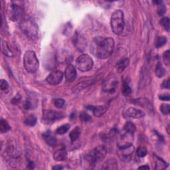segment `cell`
Here are the masks:
<instances>
[{
  "mask_svg": "<svg viewBox=\"0 0 170 170\" xmlns=\"http://www.w3.org/2000/svg\"><path fill=\"white\" fill-rule=\"evenodd\" d=\"M1 49L2 53L9 57H12L13 56V53L12 50L10 48V46L5 41H2L1 43Z\"/></svg>",
  "mask_w": 170,
  "mask_h": 170,
  "instance_id": "obj_20",
  "label": "cell"
},
{
  "mask_svg": "<svg viewBox=\"0 0 170 170\" xmlns=\"http://www.w3.org/2000/svg\"><path fill=\"white\" fill-rule=\"evenodd\" d=\"M169 54H170L169 50H166V51L163 53V58L164 63L167 66H169V63H170Z\"/></svg>",
  "mask_w": 170,
  "mask_h": 170,
  "instance_id": "obj_38",
  "label": "cell"
},
{
  "mask_svg": "<svg viewBox=\"0 0 170 170\" xmlns=\"http://www.w3.org/2000/svg\"><path fill=\"white\" fill-rule=\"evenodd\" d=\"M93 60L89 55L82 54L78 57L76 60V67L81 72H87L93 67Z\"/></svg>",
  "mask_w": 170,
  "mask_h": 170,
  "instance_id": "obj_6",
  "label": "cell"
},
{
  "mask_svg": "<svg viewBox=\"0 0 170 170\" xmlns=\"http://www.w3.org/2000/svg\"><path fill=\"white\" fill-rule=\"evenodd\" d=\"M69 128H70V125L67 124L62 125L57 128L56 132L59 135H63L65 134L67 132H68V130H69Z\"/></svg>",
  "mask_w": 170,
  "mask_h": 170,
  "instance_id": "obj_33",
  "label": "cell"
},
{
  "mask_svg": "<svg viewBox=\"0 0 170 170\" xmlns=\"http://www.w3.org/2000/svg\"><path fill=\"white\" fill-rule=\"evenodd\" d=\"M63 168L61 165H55V166L53 167V169H62Z\"/></svg>",
  "mask_w": 170,
  "mask_h": 170,
  "instance_id": "obj_45",
  "label": "cell"
},
{
  "mask_svg": "<svg viewBox=\"0 0 170 170\" xmlns=\"http://www.w3.org/2000/svg\"><path fill=\"white\" fill-rule=\"evenodd\" d=\"M73 44L79 51L83 52L87 47V41L82 34L76 33L73 38Z\"/></svg>",
  "mask_w": 170,
  "mask_h": 170,
  "instance_id": "obj_8",
  "label": "cell"
},
{
  "mask_svg": "<svg viewBox=\"0 0 170 170\" xmlns=\"http://www.w3.org/2000/svg\"><path fill=\"white\" fill-rule=\"evenodd\" d=\"M124 115L126 118L137 119L144 117L145 113L140 109H137L135 108H128L124 112Z\"/></svg>",
  "mask_w": 170,
  "mask_h": 170,
  "instance_id": "obj_13",
  "label": "cell"
},
{
  "mask_svg": "<svg viewBox=\"0 0 170 170\" xmlns=\"http://www.w3.org/2000/svg\"><path fill=\"white\" fill-rule=\"evenodd\" d=\"M155 72L156 76L159 78H162L165 75L166 71H165V68L163 67L162 65L161 64L160 62H158L157 63V65H156L155 68Z\"/></svg>",
  "mask_w": 170,
  "mask_h": 170,
  "instance_id": "obj_24",
  "label": "cell"
},
{
  "mask_svg": "<svg viewBox=\"0 0 170 170\" xmlns=\"http://www.w3.org/2000/svg\"><path fill=\"white\" fill-rule=\"evenodd\" d=\"M20 26L23 33L28 39L35 40L38 37V25L32 18L29 17L23 18L21 20Z\"/></svg>",
  "mask_w": 170,
  "mask_h": 170,
  "instance_id": "obj_2",
  "label": "cell"
},
{
  "mask_svg": "<svg viewBox=\"0 0 170 170\" xmlns=\"http://www.w3.org/2000/svg\"><path fill=\"white\" fill-rule=\"evenodd\" d=\"M167 132H168V134H169V125H168L167 127Z\"/></svg>",
  "mask_w": 170,
  "mask_h": 170,
  "instance_id": "obj_46",
  "label": "cell"
},
{
  "mask_svg": "<svg viewBox=\"0 0 170 170\" xmlns=\"http://www.w3.org/2000/svg\"><path fill=\"white\" fill-rule=\"evenodd\" d=\"M54 104L55 107L58 108H62L64 106L65 104V100L62 98H59L56 99L54 100Z\"/></svg>",
  "mask_w": 170,
  "mask_h": 170,
  "instance_id": "obj_37",
  "label": "cell"
},
{
  "mask_svg": "<svg viewBox=\"0 0 170 170\" xmlns=\"http://www.w3.org/2000/svg\"><path fill=\"white\" fill-rule=\"evenodd\" d=\"M160 24L163 27V28L168 32L169 31V17H165L160 20Z\"/></svg>",
  "mask_w": 170,
  "mask_h": 170,
  "instance_id": "obj_31",
  "label": "cell"
},
{
  "mask_svg": "<svg viewBox=\"0 0 170 170\" xmlns=\"http://www.w3.org/2000/svg\"><path fill=\"white\" fill-rule=\"evenodd\" d=\"M167 43V38L165 36H159L155 40V46L156 48H160L162 46L166 44Z\"/></svg>",
  "mask_w": 170,
  "mask_h": 170,
  "instance_id": "obj_29",
  "label": "cell"
},
{
  "mask_svg": "<svg viewBox=\"0 0 170 170\" xmlns=\"http://www.w3.org/2000/svg\"><path fill=\"white\" fill-rule=\"evenodd\" d=\"M32 106H33V104L31 103V101H29V100H26L25 102V103H24V107L25 109H26V110H29V109L32 108Z\"/></svg>",
  "mask_w": 170,
  "mask_h": 170,
  "instance_id": "obj_43",
  "label": "cell"
},
{
  "mask_svg": "<svg viewBox=\"0 0 170 170\" xmlns=\"http://www.w3.org/2000/svg\"><path fill=\"white\" fill-rule=\"evenodd\" d=\"M138 169H150V167L148 166V165H143V166H140L138 168Z\"/></svg>",
  "mask_w": 170,
  "mask_h": 170,
  "instance_id": "obj_44",
  "label": "cell"
},
{
  "mask_svg": "<svg viewBox=\"0 0 170 170\" xmlns=\"http://www.w3.org/2000/svg\"><path fill=\"white\" fill-rule=\"evenodd\" d=\"M24 14V8L17 4L13 3L10 6V10L9 11V16L10 20L13 21H17L23 19Z\"/></svg>",
  "mask_w": 170,
  "mask_h": 170,
  "instance_id": "obj_7",
  "label": "cell"
},
{
  "mask_svg": "<svg viewBox=\"0 0 170 170\" xmlns=\"http://www.w3.org/2000/svg\"><path fill=\"white\" fill-rule=\"evenodd\" d=\"M9 88H10V86H9L8 82L6 80L2 79L1 81H0V89H1V90L3 93H7L9 92Z\"/></svg>",
  "mask_w": 170,
  "mask_h": 170,
  "instance_id": "obj_34",
  "label": "cell"
},
{
  "mask_svg": "<svg viewBox=\"0 0 170 170\" xmlns=\"http://www.w3.org/2000/svg\"><path fill=\"white\" fill-rule=\"evenodd\" d=\"M110 25L114 34H121L124 29V15L122 10H118L114 11L110 19Z\"/></svg>",
  "mask_w": 170,
  "mask_h": 170,
  "instance_id": "obj_3",
  "label": "cell"
},
{
  "mask_svg": "<svg viewBox=\"0 0 170 170\" xmlns=\"http://www.w3.org/2000/svg\"><path fill=\"white\" fill-rule=\"evenodd\" d=\"M135 150L134 146L132 144L128 143L119 147L120 156L123 159H128Z\"/></svg>",
  "mask_w": 170,
  "mask_h": 170,
  "instance_id": "obj_12",
  "label": "cell"
},
{
  "mask_svg": "<svg viewBox=\"0 0 170 170\" xmlns=\"http://www.w3.org/2000/svg\"><path fill=\"white\" fill-rule=\"evenodd\" d=\"M161 86H162V89H169V79H167L164 80L162 83V85H161Z\"/></svg>",
  "mask_w": 170,
  "mask_h": 170,
  "instance_id": "obj_40",
  "label": "cell"
},
{
  "mask_svg": "<svg viewBox=\"0 0 170 170\" xmlns=\"http://www.w3.org/2000/svg\"><path fill=\"white\" fill-rule=\"evenodd\" d=\"M107 154V148L104 145H100L92 150L86 155V160L91 165H95L96 163L104 159Z\"/></svg>",
  "mask_w": 170,
  "mask_h": 170,
  "instance_id": "obj_4",
  "label": "cell"
},
{
  "mask_svg": "<svg viewBox=\"0 0 170 170\" xmlns=\"http://www.w3.org/2000/svg\"><path fill=\"white\" fill-rule=\"evenodd\" d=\"M77 72L75 67L72 65H68L65 68V76L67 82H72L76 79Z\"/></svg>",
  "mask_w": 170,
  "mask_h": 170,
  "instance_id": "obj_14",
  "label": "cell"
},
{
  "mask_svg": "<svg viewBox=\"0 0 170 170\" xmlns=\"http://www.w3.org/2000/svg\"><path fill=\"white\" fill-rule=\"evenodd\" d=\"M64 117V114L61 112L54 111V110H45L43 114V118L45 121L53 122L57 120H60Z\"/></svg>",
  "mask_w": 170,
  "mask_h": 170,
  "instance_id": "obj_11",
  "label": "cell"
},
{
  "mask_svg": "<svg viewBox=\"0 0 170 170\" xmlns=\"http://www.w3.org/2000/svg\"><path fill=\"white\" fill-rule=\"evenodd\" d=\"M103 169H118V163L114 159H109L103 165Z\"/></svg>",
  "mask_w": 170,
  "mask_h": 170,
  "instance_id": "obj_21",
  "label": "cell"
},
{
  "mask_svg": "<svg viewBox=\"0 0 170 170\" xmlns=\"http://www.w3.org/2000/svg\"><path fill=\"white\" fill-rule=\"evenodd\" d=\"M148 151L146 147L144 146H140L136 150V154L139 158H144L147 155Z\"/></svg>",
  "mask_w": 170,
  "mask_h": 170,
  "instance_id": "obj_32",
  "label": "cell"
},
{
  "mask_svg": "<svg viewBox=\"0 0 170 170\" xmlns=\"http://www.w3.org/2000/svg\"><path fill=\"white\" fill-rule=\"evenodd\" d=\"M118 85V80L115 77H111L106 80L103 84L102 90L104 92L109 94H113L116 92Z\"/></svg>",
  "mask_w": 170,
  "mask_h": 170,
  "instance_id": "obj_10",
  "label": "cell"
},
{
  "mask_svg": "<svg viewBox=\"0 0 170 170\" xmlns=\"http://www.w3.org/2000/svg\"><path fill=\"white\" fill-rule=\"evenodd\" d=\"M53 158L57 162H63L67 158V151L65 149L61 148L57 150L53 154Z\"/></svg>",
  "mask_w": 170,
  "mask_h": 170,
  "instance_id": "obj_18",
  "label": "cell"
},
{
  "mask_svg": "<svg viewBox=\"0 0 170 170\" xmlns=\"http://www.w3.org/2000/svg\"><path fill=\"white\" fill-rule=\"evenodd\" d=\"M132 89L130 86L126 81H124L122 86V93L124 96H130L132 94Z\"/></svg>",
  "mask_w": 170,
  "mask_h": 170,
  "instance_id": "obj_25",
  "label": "cell"
},
{
  "mask_svg": "<svg viewBox=\"0 0 170 170\" xmlns=\"http://www.w3.org/2000/svg\"><path fill=\"white\" fill-rule=\"evenodd\" d=\"M125 131L130 134H134L136 130V126L134 123L131 121H128L125 123L124 126Z\"/></svg>",
  "mask_w": 170,
  "mask_h": 170,
  "instance_id": "obj_22",
  "label": "cell"
},
{
  "mask_svg": "<svg viewBox=\"0 0 170 170\" xmlns=\"http://www.w3.org/2000/svg\"><path fill=\"white\" fill-rule=\"evenodd\" d=\"M10 129L11 126L9 125L8 122L3 119H2L0 121V132L2 134H4V133H6L9 130H10Z\"/></svg>",
  "mask_w": 170,
  "mask_h": 170,
  "instance_id": "obj_27",
  "label": "cell"
},
{
  "mask_svg": "<svg viewBox=\"0 0 170 170\" xmlns=\"http://www.w3.org/2000/svg\"><path fill=\"white\" fill-rule=\"evenodd\" d=\"M25 124L28 126H34L37 123V118L34 115H29L25 119Z\"/></svg>",
  "mask_w": 170,
  "mask_h": 170,
  "instance_id": "obj_30",
  "label": "cell"
},
{
  "mask_svg": "<svg viewBox=\"0 0 170 170\" xmlns=\"http://www.w3.org/2000/svg\"><path fill=\"white\" fill-rule=\"evenodd\" d=\"M128 65H129V59L128 58H124L116 63L117 71L118 72H122Z\"/></svg>",
  "mask_w": 170,
  "mask_h": 170,
  "instance_id": "obj_19",
  "label": "cell"
},
{
  "mask_svg": "<svg viewBox=\"0 0 170 170\" xmlns=\"http://www.w3.org/2000/svg\"><path fill=\"white\" fill-rule=\"evenodd\" d=\"M159 98L162 100H165V101H169L170 98H169V94H160L159 96Z\"/></svg>",
  "mask_w": 170,
  "mask_h": 170,
  "instance_id": "obj_42",
  "label": "cell"
},
{
  "mask_svg": "<svg viewBox=\"0 0 170 170\" xmlns=\"http://www.w3.org/2000/svg\"><path fill=\"white\" fill-rule=\"evenodd\" d=\"M80 118L81 119V120L84 122H89L90 120V116L86 112H82L80 115Z\"/></svg>",
  "mask_w": 170,
  "mask_h": 170,
  "instance_id": "obj_39",
  "label": "cell"
},
{
  "mask_svg": "<svg viewBox=\"0 0 170 170\" xmlns=\"http://www.w3.org/2000/svg\"><path fill=\"white\" fill-rule=\"evenodd\" d=\"M24 65L25 70L29 73H35L38 70L39 62L33 50H27L24 57Z\"/></svg>",
  "mask_w": 170,
  "mask_h": 170,
  "instance_id": "obj_5",
  "label": "cell"
},
{
  "mask_svg": "<svg viewBox=\"0 0 170 170\" xmlns=\"http://www.w3.org/2000/svg\"><path fill=\"white\" fill-rule=\"evenodd\" d=\"M80 135H81V130L79 129V127L75 128V129H73L71 132L69 134L71 141L72 142H75L76 140H78V138H79Z\"/></svg>",
  "mask_w": 170,
  "mask_h": 170,
  "instance_id": "obj_26",
  "label": "cell"
},
{
  "mask_svg": "<svg viewBox=\"0 0 170 170\" xmlns=\"http://www.w3.org/2000/svg\"><path fill=\"white\" fill-rule=\"evenodd\" d=\"M86 108L93 112L94 116L96 117L102 116L107 112V107L106 106H87Z\"/></svg>",
  "mask_w": 170,
  "mask_h": 170,
  "instance_id": "obj_16",
  "label": "cell"
},
{
  "mask_svg": "<svg viewBox=\"0 0 170 170\" xmlns=\"http://www.w3.org/2000/svg\"><path fill=\"white\" fill-rule=\"evenodd\" d=\"M43 138L45 140V142L47 143V145L54 147L57 145V140L56 137L52 134V132L50 131H47L43 134Z\"/></svg>",
  "mask_w": 170,
  "mask_h": 170,
  "instance_id": "obj_17",
  "label": "cell"
},
{
  "mask_svg": "<svg viewBox=\"0 0 170 170\" xmlns=\"http://www.w3.org/2000/svg\"><path fill=\"white\" fill-rule=\"evenodd\" d=\"M155 169H164L167 168L168 163L163 161L162 158L155 155Z\"/></svg>",
  "mask_w": 170,
  "mask_h": 170,
  "instance_id": "obj_23",
  "label": "cell"
},
{
  "mask_svg": "<svg viewBox=\"0 0 170 170\" xmlns=\"http://www.w3.org/2000/svg\"><path fill=\"white\" fill-rule=\"evenodd\" d=\"M132 104L138 105L140 107L144 108L149 111H153V107L152 104L150 102V100L146 98H139L137 99H134L132 100L131 102Z\"/></svg>",
  "mask_w": 170,
  "mask_h": 170,
  "instance_id": "obj_15",
  "label": "cell"
},
{
  "mask_svg": "<svg viewBox=\"0 0 170 170\" xmlns=\"http://www.w3.org/2000/svg\"><path fill=\"white\" fill-rule=\"evenodd\" d=\"M63 79V72L61 71H55L46 78V81L50 85H57L60 84Z\"/></svg>",
  "mask_w": 170,
  "mask_h": 170,
  "instance_id": "obj_9",
  "label": "cell"
},
{
  "mask_svg": "<svg viewBox=\"0 0 170 170\" xmlns=\"http://www.w3.org/2000/svg\"><path fill=\"white\" fill-rule=\"evenodd\" d=\"M166 6L163 3V2L158 5V14L159 16H163L166 13Z\"/></svg>",
  "mask_w": 170,
  "mask_h": 170,
  "instance_id": "obj_35",
  "label": "cell"
},
{
  "mask_svg": "<svg viewBox=\"0 0 170 170\" xmlns=\"http://www.w3.org/2000/svg\"><path fill=\"white\" fill-rule=\"evenodd\" d=\"M94 53L101 59H107L111 56L114 49V41L111 37H99L95 39Z\"/></svg>",
  "mask_w": 170,
  "mask_h": 170,
  "instance_id": "obj_1",
  "label": "cell"
},
{
  "mask_svg": "<svg viewBox=\"0 0 170 170\" xmlns=\"http://www.w3.org/2000/svg\"><path fill=\"white\" fill-rule=\"evenodd\" d=\"M21 96L20 94H18L15 96V97H14L12 99L11 102L13 104H17L21 101Z\"/></svg>",
  "mask_w": 170,
  "mask_h": 170,
  "instance_id": "obj_41",
  "label": "cell"
},
{
  "mask_svg": "<svg viewBox=\"0 0 170 170\" xmlns=\"http://www.w3.org/2000/svg\"><path fill=\"white\" fill-rule=\"evenodd\" d=\"M92 82L90 81H86V82H81V83L76 85V86H75L74 88L72 89V91L74 92V93H76V92H79L82 90V89H85L86 87L89 86V85H91Z\"/></svg>",
  "mask_w": 170,
  "mask_h": 170,
  "instance_id": "obj_28",
  "label": "cell"
},
{
  "mask_svg": "<svg viewBox=\"0 0 170 170\" xmlns=\"http://www.w3.org/2000/svg\"><path fill=\"white\" fill-rule=\"evenodd\" d=\"M160 111L164 115H168L170 112V106L168 104H161Z\"/></svg>",
  "mask_w": 170,
  "mask_h": 170,
  "instance_id": "obj_36",
  "label": "cell"
}]
</instances>
